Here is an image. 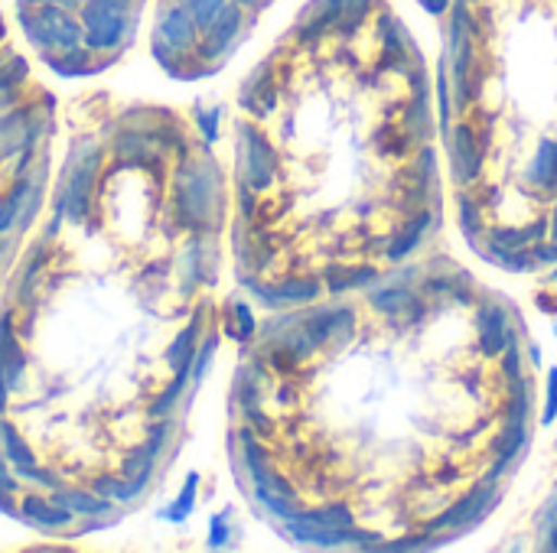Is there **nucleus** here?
Listing matches in <instances>:
<instances>
[{"instance_id":"nucleus-16","label":"nucleus","mask_w":557,"mask_h":553,"mask_svg":"<svg viewBox=\"0 0 557 553\" xmlns=\"http://www.w3.org/2000/svg\"><path fill=\"white\" fill-rule=\"evenodd\" d=\"M372 310L398 319V323H418L424 316V303L408 287H382L372 293Z\"/></svg>"},{"instance_id":"nucleus-45","label":"nucleus","mask_w":557,"mask_h":553,"mask_svg":"<svg viewBox=\"0 0 557 553\" xmlns=\"http://www.w3.org/2000/svg\"><path fill=\"white\" fill-rule=\"evenodd\" d=\"M0 492H16V479L7 473V456H3V450H0Z\"/></svg>"},{"instance_id":"nucleus-51","label":"nucleus","mask_w":557,"mask_h":553,"mask_svg":"<svg viewBox=\"0 0 557 553\" xmlns=\"http://www.w3.org/2000/svg\"><path fill=\"white\" fill-rule=\"evenodd\" d=\"M529 355H532V365H539V362H542V349H539V345H532V352H529Z\"/></svg>"},{"instance_id":"nucleus-38","label":"nucleus","mask_w":557,"mask_h":553,"mask_svg":"<svg viewBox=\"0 0 557 553\" xmlns=\"http://www.w3.org/2000/svg\"><path fill=\"white\" fill-rule=\"evenodd\" d=\"M228 541H232V512H219L209 521V548L219 551V548H228Z\"/></svg>"},{"instance_id":"nucleus-27","label":"nucleus","mask_w":557,"mask_h":553,"mask_svg":"<svg viewBox=\"0 0 557 553\" xmlns=\"http://www.w3.org/2000/svg\"><path fill=\"white\" fill-rule=\"evenodd\" d=\"M196 495H199V473H189L186 482H183V492L173 499V505L163 508V521L183 525V521L196 512Z\"/></svg>"},{"instance_id":"nucleus-28","label":"nucleus","mask_w":557,"mask_h":553,"mask_svg":"<svg viewBox=\"0 0 557 553\" xmlns=\"http://www.w3.org/2000/svg\"><path fill=\"white\" fill-rule=\"evenodd\" d=\"M424 290L428 293H434V297H444V300H454V303H470L473 300V290H470V280L460 274V277H454V274H444V277H431L428 284H424Z\"/></svg>"},{"instance_id":"nucleus-31","label":"nucleus","mask_w":557,"mask_h":553,"mask_svg":"<svg viewBox=\"0 0 557 553\" xmlns=\"http://www.w3.org/2000/svg\"><path fill=\"white\" fill-rule=\"evenodd\" d=\"M186 381H193V372H176L173 375V381L153 398V404H150V417H157V420H163L176 404H180V398H183V391H186Z\"/></svg>"},{"instance_id":"nucleus-21","label":"nucleus","mask_w":557,"mask_h":553,"mask_svg":"<svg viewBox=\"0 0 557 553\" xmlns=\"http://www.w3.org/2000/svg\"><path fill=\"white\" fill-rule=\"evenodd\" d=\"M333 20H336V29L339 36H356L369 20L372 13L379 10V0H326Z\"/></svg>"},{"instance_id":"nucleus-13","label":"nucleus","mask_w":557,"mask_h":553,"mask_svg":"<svg viewBox=\"0 0 557 553\" xmlns=\"http://www.w3.org/2000/svg\"><path fill=\"white\" fill-rule=\"evenodd\" d=\"M516 342L512 316L503 303H480L476 310V345L483 359H499Z\"/></svg>"},{"instance_id":"nucleus-50","label":"nucleus","mask_w":557,"mask_h":553,"mask_svg":"<svg viewBox=\"0 0 557 553\" xmlns=\"http://www.w3.org/2000/svg\"><path fill=\"white\" fill-rule=\"evenodd\" d=\"M235 3H242L245 10H261V7H264L268 0H235Z\"/></svg>"},{"instance_id":"nucleus-48","label":"nucleus","mask_w":557,"mask_h":553,"mask_svg":"<svg viewBox=\"0 0 557 553\" xmlns=\"http://www.w3.org/2000/svg\"><path fill=\"white\" fill-rule=\"evenodd\" d=\"M539 310H545V313H557V297H539Z\"/></svg>"},{"instance_id":"nucleus-53","label":"nucleus","mask_w":557,"mask_h":553,"mask_svg":"<svg viewBox=\"0 0 557 553\" xmlns=\"http://www.w3.org/2000/svg\"><path fill=\"white\" fill-rule=\"evenodd\" d=\"M0 36H3V23H0Z\"/></svg>"},{"instance_id":"nucleus-12","label":"nucleus","mask_w":557,"mask_h":553,"mask_svg":"<svg viewBox=\"0 0 557 553\" xmlns=\"http://www.w3.org/2000/svg\"><path fill=\"white\" fill-rule=\"evenodd\" d=\"M375 36L382 42V59H379V68H388V72H411L421 59L408 39V29L385 10L375 16Z\"/></svg>"},{"instance_id":"nucleus-22","label":"nucleus","mask_w":557,"mask_h":553,"mask_svg":"<svg viewBox=\"0 0 557 553\" xmlns=\"http://www.w3.org/2000/svg\"><path fill=\"white\" fill-rule=\"evenodd\" d=\"M242 104L255 114V117H264L274 111L277 104V88L271 85V65H261L245 85H242Z\"/></svg>"},{"instance_id":"nucleus-8","label":"nucleus","mask_w":557,"mask_h":553,"mask_svg":"<svg viewBox=\"0 0 557 553\" xmlns=\"http://www.w3.org/2000/svg\"><path fill=\"white\" fill-rule=\"evenodd\" d=\"M499 499H503L499 476L490 473L486 482L473 486L457 505H450L444 515L431 518V521H428V531H431V535H447V541H457V535H467V531H473L476 525H483V521L496 512Z\"/></svg>"},{"instance_id":"nucleus-25","label":"nucleus","mask_w":557,"mask_h":553,"mask_svg":"<svg viewBox=\"0 0 557 553\" xmlns=\"http://www.w3.org/2000/svg\"><path fill=\"white\" fill-rule=\"evenodd\" d=\"M525 179H529L535 189H542V192H557V140L555 137H548V140H542V143H539V150H535V156H532V163H529Z\"/></svg>"},{"instance_id":"nucleus-19","label":"nucleus","mask_w":557,"mask_h":553,"mask_svg":"<svg viewBox=\"0 0 557 553\" xmlns=\"http://www.w3.org/2000/svg\"><path fill=\"white\" fill-rule=\"evenodd\" d=\"M16 512H20L26 521H33L36 528H42V531H59V528H69V525L75 521L72 512H65V508L55 505L52 499H39V495H26V499L16 505Z\"/></svg>"},{"instance_id":"nucleus-2","label":"nucleus","mask_w":557,"mask_h":553,"mask_svg":"<svg viewBox=\"0 0 557 553\" xmlns=\"http://www.w3.org/2000/svg\"><path fill=\"white\" fill-rule=\"evenodd\" d=\"M450 26H447V72L454 78V101L457 108H467L480 98V36L476 20L470 13V0H454L450 7Z\"/></svg>"},{"instance_id":"nucleus-54","label":"nucleus","mask_w":557,"mask_h":553,"mask_svg":"<svg viewBox=\"0 0 557 553\" xmlns=\"http://www.w3.org/2000/svg\"><path fill=\"white\" fill-rule=\"evenodd\" d=\"M470 3H480V0H470Z\"/></svg>"},{"instance_id":"nucleus-24","label":"nucleus","mask_w":557,"mask_h":553,"mask_svg":"<svg viewBox=\"0 0 557 553\" xmlns=\"http://www.w3.org/2000/svg\"><path fill=\"white\" fill-rule=\"evenodd\" d=\"M52 502L62 505L65 512H72L75 518H101L114 505V502L101 499L98 492H82V489H55L52 492Z\"/></svg>"},{"instance_id":"nucleus-40","label":"nucleus","mask_w":557,"mask_h":553,"mask_svg":"<svg viewBox=\"0 0 557 553\" xmlns=\"http://www.w3.org/2000/svg\"><path fill=\"white\" fill-rule=\"evenodd\" d=\"M13 349H20L16 332H13V316L0 313V372H3V362L13 355Z\"/></svg>"},{"instance_id":"nucleus-6","label":"nucleus","mask_w":557,"mask_h":553,"mask_svg":"<svg viewBox=\"0 0 557 553\" xmlns=\"http://www.w3.org/2000/svg\"><path fill=\"white\" fill-rule=\"evenodd\" d=\"M82 46L91 55L117 52L131 26V0H82Z\"/></svg>"},{"instance_id":"nucleus-9","label":"nucleus","mask_w":557,"mask_h":553,"mask_svg":"<svg viewBox=\"0 0 557 553\" xmlns=\"http://www.w3.org/2000/svg\"><path fill=\"white\" fill-rule=\"evenodd\" d=\"M238 173L242 183L251 186L255 192L271 189L277 179V150L268 140V134L251 121L238 124Z\"/></svg>"},{"instance_id":"nucleus-33","label":"nucleus","mask_w":557,"mask_h":553,"mask_svg":"<svg viewBox=\"0 0 557 553\" xmlns=\"http://www.w3.org/2000/svg\"><path fill=\"white\" fill-rule=\"evenodd\" d=\"M228 332L238 339V342H251L258 336V319L251 313V306L245 300H235L232 303V319H228Z\"/></svg>"},{"instance_id":"nucleus-11","label":"nucleus","mask_w":557,"mask_h":553,"mask_svg":"<svg viewBox=\"0 0 557 553\" xmlns=\"http://www.w3.org/2000/svg\"><path fill=\"white\" fill-rule=\"evenodd\" d=\"M245 13H248V10H245L242 3L232 0V3L215 16V23L202 29L199 46H196V59H199V62H222V59L232 52V46L238 42L242 29H245Z\"/></svg>"},{"instance_id":"nucleus-44","label":"nucleus","mask_w":557,"mask_h":553,"mask_svg":"<svg viewBox=\"0 0 557 553\" xmlns=\"http://www.w3.org/2000/svg\"><path fill=\"white\" fill-rule=\"evenodd\" d=\"M431 16H447L450 13V7H454V0H418Z\"/></svg>"},{"instance_id":"nucleus-17","label":"nucleus","mask_w":557,"mask_h":553,"mask_svg":"<svg viewBox=\"0 0 557 553\" xmlns=\"http://www.w3.org/2000/svg\"><path fill=\"white\" fill-rule=\"evenodd\" d=\"M548 238V218H535L522 228H512V225H493L486 228V244L493 248H506V251H522V248H532L539 241Z\"/></svg>"},{"instance_id":"nucleus-18","label":"nucleus","mask_w":557,"mask_h":553,"mask_svg":"<svg viewBox=\"0 0 557 553\" xmlns=\"http://www.w3.org/2000/svg\"><path fill=\"white\" fill-rule=\"evenodd\" d=\"M166 440H170V420H160V424L150 430V437H147L137 450H131V453H127V460H124L121 473H124L127 479H134V476H140V473H153L157 460L163 456Z\"/></svg>"},{"instance_id":"nucleus-7","label":"nucleus","mask_w":557,"mask_h":553,"mask_svg":"<svg viewBox=\"0 0 557 553\" xmlns=\"http://www.w3.org/2000/svg\"><path fill=\"white\" fill-rule=\"evenodd\" d=\"M529 417H532V385L529 378H516L506 385V414H503V430L493 443L496 450V466L493 476H503L512 460L525 450L529 443Z\"/></svg>"},{"instance_id":"nucleus-47","label":"nucleus","mask_w":557,"mask_h":553,"mask_svg":"<svg viewBox=\"0 0 557 553\" xmlns=\"http://www.w3.org/2000/svg\"><path fill=\"white\" fill-rule=\"evenodd\" d=\"M545 551H557V515L552 521V528L545 531Z\"/></svg>"},{"instance_id":"nucleus-1","label":"nucleus","mask_w":557,"mask_h":553,"mask_svg":"<svg viewBox=\"0 0 557 553\" xmlns=\"http://www.w3.org/2000/svg\"><path fill=\"white\" fill-rule=\"evenodd\" d=\"M222 169L209 160H183L176 169V215L189 231H206L215 228L222 215Z\"/></svg>"},{"instance_id":"nucleus-4","label":"nucleus","mask_w":557,"mask_h":553,"mask_svg":"<svg viewBox=\"0 0 557 553\" xmlns=\"http://www.w3.org/2000/svg\"><path fill=\"white\" fill-rule=\"evenodd\" d=\"M101 160H104V153L91 140H82L78 147H72L65 179H62V189L55 199V212H62L72 225H82L88 215L91 189H95V179L101 173Z\"/></svg>"},{"instance_id":"nucleus-5","label":"nucleus","mask_w":557,"mask_h":553,"mask_svg":"<svg viewBox=\"0 0 557 553\" xmlns=\"http://www.w3.org/2000/svg\"><path fill=\"white\" fill-rule=\"evenodd\" d=\"M202 29L196 26L186 0H170L160 7L157 26H153V55L163 68H176L189 55H196Z\"/></svg>"},{"instance_id":"nucleus-42","label":"nucleus","mask_w":557,"mask_h":553,"mask_svg":"<svg viewBox=\"0 0 557 553\" xmlns=\"http://www.w3.org/2000/svg\"><path fill=\"white\" fill-rule=\"evenodd\" d=\"M503 378H506V385H509V381H516V378H522V352H519V345H516V342L506 349V359H503Z\"/></svg>"},{"instance_id":"nucleus-10","label":"nucleus","mask_w":557,"mask_h":553,"mask_svg":"<svg viewBox=\"0 0 557 553\" xmlns=\"http://www.w3.org/2000/svg\"><path fill=\"white\" fill-rule=\"evenodd\" d=\"M447 156H450V176L460 189H473L483 179V140L476 134V127L470 121H457L450 124L447 134Z\"/></svg>"},{"instance_id":"nucleus-35","label":"nucleus","mask_w":557,"mask_h":553,"mask_svg":"<svg viewBox=\"0 0 557 553\" xmlns=\"http://www.w3.org/2000/svg\"><path fill=\"white\" fill-rule=\"evenodd\" d=\"M26 192H29V186H26V179H23V183L13 186V192H10L7 199H0V235H7V231L20 222V205H23Z\"/></svg>"},{"instance_id":"nucleus-26","label":"nucleus","mask_w":557,"mask_h":553,"mask_svg":"<svg viewBox=\"0 0 557 553\" xmlns=\"http://www.w3.org/2000/svg\"><path fill=\"white\" fill-rule=\"evenodd\" d=\"M379 280V267H333L326 274V287L330 293H346L356 287H369Z\"/></svg>"},{"instance_id":"nucleus-49","label":"nucleus","mask_w":557,"mask_h":553,"mask_svg":"<svg viewBox=\"0 0 557 553\" xmlns=\"http://www.w3.org/2000/svg\"><path fill=\"white\" fill-rule=\"evenodd\" d=\"M548 238H555L557 241V205L552 209V218H548Z\"/></svg>"},{"instance_id":"nucleus-23","label":"nucleus","mask_w":557,"mask_h":553,"mask_svg":"<svg viewBox=\"0 0 557 553\" xmlns=\"http://www.w3.org/2000/svg\"><path fill=\"white\" fill-rule=\"evenodd\" d=\"M431 222H434V218H431V212H418L411 222H405V225H401V231L392 238V244H388L385 257L398 264V261H408L414 251H421V241H424V235L431 231Z\"/></svg>"},{"instance_id":"nucleus-30","label":"nucleus","mask_w":557,"mask_h":553,"mask_svg":"<svg viewBox=\"0 0 557 553\" xmlns=\"http://www.w3.org/2000/svg\"><path fill=\"white\" fill-rule=\"evenodd\" d=\"M457 218H460V228L467 231V238L486 235V225H483V202L473 199L467 189L457 196Z\"/></svg>"},{"instance_id":"nucleus-34","label":"nucleus","mask_w":557,"mask_h":553,"mask_svg":"<svg viewBox=\"0 0 557 553\" xmlns=\"http://www.w3.org/2000/svg\"><path fill=\"white\" fill-rule=\"evenodd\" d=\"M437 104H441V130H444V137H447V134H450V117H454V91H450L447 59L437 65Z\"/></svg>"},{"instance_id":"nucleus-52","label":"nucleus","mask_w":557,"mask_h":553,"mask_svg":"<svg viewBox=\"0 0 557 553\" xmlns=\"http://www.w3.org/2000/svg\"><path fill=\"white\" fill-rule=\"evenodd\" d=\"M548 280H557V267H555V271H552V277H548Z\"/></svg>"},{"instance_id":"nucleus-43","label":"nucleus","mask_w":557,"mask_h":553,"mask_svg":"<svg viewBox=\"0 0 557 553\" xmlns=\"http://www.w3.org/2000/svg\"><path fill=\"white\" fill-rule=\"evenodd\" d=\"M532 254H535V264L539 267H548V264H557V241H539L532 244Z\"/></svg>"},{"instance_id":"nucleus-32","label":"nucleus","mask_w":557,"mask_h":553,"mask_svg":"<svg viewBox=\"0 0 557 553\" xmlns=\"http://www.w3.org/2000/svg\"><path fill=\"white\" fill-rule=\"evenodd\" d=\"M91 492H98L101 499H108V502H134L137 495H144L127 476L124 479H114V476H101V479H95L91 482Z\"/></svg>"},{"instance_id":"nucleus-20","label":"nucleus","mask_w":557,"mask_h":553,"mask_svg":"<svg viewBox=\"0 0 557 553\" xmlns=\"http://www.w3.org/2000/svg\"><path fill=\"white\" fill-rule=\"evenodd\" d=\"M199 332H202V310L193 313V319L180 329V336L170 342L166 349V365L176 372H193V359H196V349H199Z\"/></svg>"},{"instance_id":"nucleus-41","label":"nucleus","mask_w":557,"mask_h":553,"mask_svg":"<svg viewBox=\"0 0 557 553\" xmlns=\"http://www.w3.org/2000/svg\"><path fill=\"white\" fill-rule=\"evenodd\" d=\"M557 420V368H548V394H545V411H542V424H555Z\"/></svg>"},{"instance_id":"nucleus-14","label":"nucleus","mask_w":557,"mask_h":553,"mask_svg":"<svg viewBox=\"0 0 557 553\" xmlns=\"http://www.w3.org/2000/svg\"><path fill=\"white\" fill-rule=\"evenodd\" d=\"M248 290L268 306V310H287V306H310L320 300L323 293V284L317 277H290V280H281L274 287H264V284H255V280H245Z\"/></svg>"},{"instance_id":"nucleus-36","label":"nucleus","mask_w":557,"mask_h":553,"mask_svg":"<svg viewBox=\"0 0 557 553\" xmlns=\"http://www.w3.org/2000/svg\"><path fill=\"white\" fill-rule=\"evenodd\" d=\"M228 3H232V0H186V7H189V13H193V20H196L199 29L212 26L215 16H219Z\"/></svg>"},{"instance_id":"nucleus-46","label":"nucleus","mask_w":557,"mask_h":553,"mask_svg":"<svg viewBox=\"0 0 557 553\" xmlns=\"http://www.w3.org/2000/svg\"><path fill=\"white\" fill-rule=\"evenodd\" d=\"M42 3H59V7H69V10H75L82 0H20V7H42Z\"/></svg>"},{"instance_id":"nucleus-29","label":"nucleus","mask_w":557,"mask_h":553,"mask_svg":"<svg viewBox=\"0 0 557 553\" xmlns=\"http://www.w3.org/2000/svg\"><path fill=\"white\" fill-rule=\"evenodd\" d=\"M0 450H3V456H7V463H10L13 469H16V466H36L33 450L23 443V437L16 433V427L7 424V420H3V427H0Z\"/></svg>"},{"instance_id":"nucleus-3","label":"nucleus","mask_w":557,"mask_h":553,"mask_svg":"<svg viewBox=\"0 0 557 553\" xmlns=\"http://www.w3.org/2000/svg\"><path fill=\"white\" fill-rule=\"evenodd\" d=\"M20 26L26 39L49 52H69L82 46V20L75 10L59 7V3H42V7H20Z\"/></svg>"},{"instance_id":"nucleus-37","label":"nucleus","mask_w":557,"mask_h":553,"mask_svg":"<svg viewBox=\"0 0 557 553\" xmlns=\"http://www.w3.org/2000/svg\"><path fill=\"white\" fill-rule=\"evenodd\" d=\"M215 349H219V336H209L206 342H199L196 359H193V388L202 385V378H206V372H209V365L215 359Z\"/></svg>"},{"instance_id":"nucleus-39","label":"nucleus","mask_w":557,"mask_h":553,"mask_svg":"<svg viewBox=\"0 0 557 553\" xmlns=\"http://www.w3.org/2000/svg\"><path fill=\"white\" fill-rule=\"evenodd\" d=\"M219 117H222V108H199L196 111V124H199V130H202L209 147L219 140Z\"/></svg>"},{"instance_id":"nucleus-15","label":"nucleus","mask_w":557,"mask_h":553,"mask_svg":"<svg viewBox=\"0 0 557 553\" xmlns=\"http://www.w3.org/2000/svg\"><path fill=\"white\" fill-rule=\"evenodd\" d=\"M300 323H304L310 342L320 352L333 339H349L352 336V329H356V310L352 306H317V310L304 313Z\"/></svg>"}]
</instances>
